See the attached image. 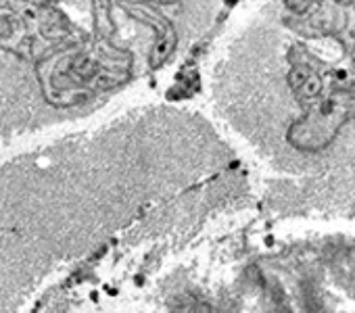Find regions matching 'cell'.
<instances>
[{"label":"cell","instance_id":"1","mask_svg":"<svg viewBox=\"0 0 355 313\" xmlns=\"http://www.w3.org/2000/svg\"><path fill=\"white\" fill-rule=\"evenodd\" d=\"M218 13L205 0H0V71H24L44 102L76 107L167 65Z\"/></svg>","mask_w":355,"mask_h":313}]
</instances>
